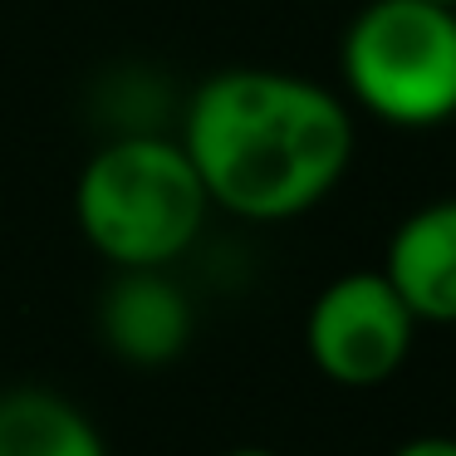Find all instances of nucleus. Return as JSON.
Here are the masks:
<instances>
[{
    "label": "nucleus",
    "mask_w": 456,
    "mask_h": 456,
    "mask_svg": "<svg viewBox=\"0 0 456 456\" xmlns=\"http://www.w3.org/2000/svg\"><path fill=\"white\" fill-rule=\"evenodd\" d=\"M338 79L368 118L427 133L456 118V11L368 0L338 40Z\"/></svg>",
    "instance_id": "3"
},
{
    "label": "nucleus",
    "mask_w": 456,
    "mask_h": 456,
    "mask_svg": "<svg viewBox=\"0 0 456 456\" xmlns=\"http://www.w3.org/2000/svg\"><path fill=\"white\" fill-rule=\"evenodd\" d=\"M221 456H280V452H270V446H236V452H221Z\"/></svg>",
    "instance_id": "9"
},
{
    "label": "nucleus",
    "mask_w": 456,
    "mask_h": 456,
    "mask_svg": "<svg viewBox=\"0 0 456 456\" xmlns=\"http://www.w3.org/2000/svg\"><path fill=\"white\" fill-rule=\"evenodd\" d=\"M0 456H109V446L74 397L25 383L0 393Z\"/></svg>",
    "instance_id": "7"
},
{
    "label": "nucleus",
    "mask_w": 456,
    "mask_h": 456,
    "mask_svg": "<svg viewBox=\"0 0 456 456\" xmlns=\"http://www.w3.org/2000/svg\"><path fill=\"white\" fill-rule=\"evenodd\" d=\"M103 344L138 368L172 363L191 344V299L167 270H118L99 305Z\"/></svg>",
    "instance_id": "5"
},
{
    "label": "nucleus",
    "mask_w": 456,
    "mask_h": 456,
    "mask_svg": "<svg viewBox=\"0 0 456 456\" xmlns=\"http://www.w3.org/2000/svg\"><path fill=\"white\" fill-rule=\"evenodd\" d=\"M393 456H456V436H412Z\"/></svg>",
    "instance_id": "8"
},
{
    "label": "nucleus",
    "mask_w": 456,
    "mask_h": 456,
    "mask_svg": "<svg viewBox=\"0 0 456 456\" xmlns=\"http://www.w3.org/2000/svg\"><path fill=\"white\" fill-rule=\"evenodd\" d=\"M383 275L417 324H456V197H436L397 221Z\"/></svg>",
    "instance_id": "6"
},
{
    "label": "nucleus",
    "mask_w": 456,
    "mask_h": 456,
    "mask_svg": "<svg viewBox=\"0 0 456 456\" xmlns=\"http://www.w3.org/2000/svg\"><path fill=\"white\" fill-rule=\"evenodd\" d=\"M177 142L211 207L270 226L314 211L344 182L354 109L305 74L221 69L197 84Z\"/></svg>",
    "instance_id": "1"
},
{
    "label": "nucleus",
    "mask_w": 456,
    "mask_h": 456,
    "mask_svg": "<svg viewBox=\"0 0 456 456\" xmlns=\"http://www.w3.org/2000/svg\"><path fill=\"white\" fill-rule=\"evenodd\" d=\"M432 5H452V11H456V0H432Z\"/></svg>",
    "instance_id": "10"
},
{
    "label": "nucleus",
    "mask_w": 456,
    "mask_h": 456,
    "mask_svg": "<svg viewBox=\"0 0 456 456\" xmlns=\"http://www.w3.org/2000/svg\"><path fill=\"white\" fill-rule=\"evenodd\" d=\"M417 319L383 270H348L329 280L305 314L309 363L334 387H383L412 354Z\"/></svg>",
    "instance_id": "4"
},
{
    "label": "nucleus",
    "mask_w": 456,
    "mask_h": 456,
    "mask_svg": "<svg viewBox=\"0 0 456 456\" xmlns=\"http://www.w3.org/2000/svg\"><path fill=\"white\" fill-rule=\"evenodd\" d=\"M211 197L187 148L162 133H123L74 182L79 236L113 270H167L197 246Z\"/></svg>",
    "instance_id": "2"
}]
</instances>
